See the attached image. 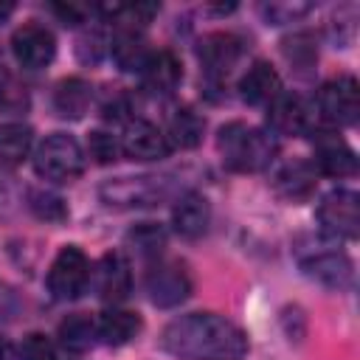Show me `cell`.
Returning <instances> with one entry per match:
<instances>
[{"label":"cell","instance_id":"cell-12","mask_svg":"<svg viewBox=\"0 0 360 360\" xmlns=\"http://www.w3.org/2000/svg\"><path fill=\"white\" fill-rule=\"evenodd\" d=\"M315 172L326 177H352L357 174V158L354 152L332 132H318V149H315Z\"/></svg>","mask_w":360,"mask_h":360},{"label":"cell","instance_id":"cell-14","mask_svg":"<svg viewBox=\"0 0 360 360\" xmlns=\"http://www.w3.org/2000/svg\"><path fill=\"white\" fill-rule=\"evenodd\" d=\"M208 219H211V208H208V200L202 194L186 191L177 197V202L172 208V225L180 236H186V239L202 236L208 228Z\"/></svg>","mask_w":360,"mask_h":360},{"label":"cell","instance_id":"cell-32","mask_svg":"<svg viewBox=\"0 0 360 360\" xmlns=\"http://www.w3.org/2000/svg\"><path fill=\"white\" fill-rule=\"evenodd\" d=\"M20 360H56V352H53V343L45 338V335H28L20 346Z\"/></svg>","mask_w":360,"mask_h":360},{"label":"cell","instance_id":"cell-30","mask_svg":"<svg viewBox=\"0 0 360 360\" xmlns=\"http://www.w3.org/2000/svg\"><path fill=\"white\" fill-rule=\"evenodd\" d=\"M129 242H132L141 253H158V250L163 248V242H166V233H163V228H158V225H152V222H143V225H138V228L129 233Z\"/></svg>","mask_w":360,"mask_h":360},{"label":"cell","instance_id":"cell-13","mask_svg":"<svg viewBox=\"0 0 360 360\" xmlns=\"http://www.w3.org/2000/svg\"><path fill=\"white\" fill-rule=\"evenodd\" d=\"M197 53L208 73H228L242 53V42H239V37H233L228 31H214L200 39Z\"/></svg>","mask_w":360,"mask_h":360},{"label":"cell","instance_id":"cell-19","mask_svg":"<svg viewBox=\"0 0 360 360\" xmlns=\"http://www.w3.org/2000/svg\"><path fill=\"white\" fill-rule=\"evenodd\" d=\"M141 318L129 309H107L96 321V335L110 346H124L141 332Z\"/></svg>","mask_w":360,"mask_h":360},{"label":"cell","instance_id":"cell-16","mask_svg":"<svg viewBox=\"0 0 360 360\" xmlns=\"http://www.w3.org/2000/svg\"><path fill=\"white\" fill-rule=\"evenodd\" d=\"M141 76H143V84H146L152 93L166 96V93H172V90L180 84V79H183V65H180V59H177L172 51H155V53H149V59L143 62Z\"/></svg>","mask_w":360,"mask_h":360},{"label":"cell","instance_id":"cell-22","mask_svg":"<svg viewBox=\"0 0 360 360\" xmlns=\"http://www.w3.org/2000/svg\"><path fill=\"white\" fill-rule=\"evenodd\" d=\"M152 51H146V42L141 37V31H127L118 28L115 39H112V59L118 62L121 70H141L143 62L149 59Z\"/></svg>","mask_w":360,"mask_h":360},{"label":"cell","instance_id":"cell-2","mask_svg":"<svg viewBox=\"0 0 360 360\" xmlns=\"http://www.w3.org/2000/svg\"><path fill=\"white\" fill-rule=\"evenodd\" d=\"M217 149L222 155V163L233 172H262L276 158V141L264 129L248 127L242 121L225 124L217 135Z\"/></svg>","mask_w":360,"mask_h":360},{"label":"cell","instance_id":"cell-35","mask_svg":"<svg viewBox=\"0 0 360 360\" xmlns=\"http://www.w3.org/2000/svg\"><path fill=\"white\" fill-rule=\"evenodd\" d=\"M11 11H14V6H11V3H0V17H8Z\"/></svg>","mask_w":360,"mask_h":360},{"label":"cell","instance_id":"cell-23","mask_svg":"<svg viewBox=\"0 0 360 360\" xmlns=\"http://www.w3.org/2000/svg\"><path fill=\"white\" fill-rule=\"evenodd\" d=\"M90 104V87L82 79H65L56 84L53 107L62 118H82Z\"/></svg>","mask_w":360,"mask_h":360},{"label":"cell","instance_id":"cell-27","mask_svg":"<svg viewBox=\"0 0 360 360\" xmlns=\"http://www.w3.org/2000/svg\"><path fill=\"white\" fill-rule=\"evenodd\" d=\"M28 208H31L39 219H45V222H59V219H65V214H68L62 197H56V194H51V191H31V194H28Z\"/></svg>","mask_w":360,"mask_h":360},{"label":"cell","instance_id":"cell-31","mask_svg":"<svg viewBox=\"0 0 360 360\" xmlns=\"http://www.w3.org/2000/svg\"><path fill=\"white\" fill-rule=\"evenodd\" d=\"M312 6L309 3H270L264 6V17L273 22V25H281V22H295L298 17H304Z\"/></svg>","mask_w":360,"mask_h":360},{"label":"cell","instance_id":"cell-6","mask_svg":"<svg viewBox=\"0 0 360 360\" xmlns=\"http://www.w3.org/2000/svg\"><path fill=\"white\" fill-rule=\"evenodd\" d=\"M318 110L323 121L335 127H349L360 115V87L357 79L343 73L338 79H329L318 93Z\"/></svg>","mask_w":360,"mask_h":360},{"label":"cell","instance_id":"cell-17","mask_svg":"<svg viewBox=\"0 0 360 360\" xmlns=\"http://www.w3.org/2000/svg\"><path fill=\"white\" fill-rule=\"evenodd\" d=\"M307 107L298 96L292 93H278L267 104V124L278 135H298L307 129Z\"/></svg>","mask_w":360,"mask_h":360},{"label":"cell","instance_id":"cell-29","mask_svg":"<svg viewBox=\"0 0 360 360\" xmlns=\"http://www.w3.org/2000/svg\"><path fill=\"white\" fill-rule=\"evenodd\" d=\"M87 149H90V158H96V163H115L121 155V143L110 132H101V129L90 132Z\"/></svg>","mask_w":360,"mask_h":360},{"label":"cell","instance_id":"cell-33","mask_svg":"<svg viewBox=\"0 0 360 360\" xmlns=\"http://www.w3.org/2000/svg\"><path fill=\"white\" fill-rule=\"evenodd\" d=\"M53 11L62 17V22L65 25H79V22H84V17H87V8L84 6H73V3H68V6H53Z\"/></svg>","mask_w":360,"mask_h":360},{"label":"cell","instance_id":"cell-5","mask_svg":"<svg viewBox=\"0 0 360 360\" xmlns=\"http://www.w3.org/2000/svg\"><path fill=\"white\" fill-rule=\"evenodd\" d=\"M87 281H90V262H87V256L76 245H65L56 253V259H53V264L48 270V290H51V295L59 298V301H70V298L84 292Z\"/></svg>","mask_w":360,"mask_h":360},{"label":"cell","instance_id":"cell-20","mask_svg":"<svg viewBox=\"0 0 360 360\" xmlns=\"http://www.w3.org/2000/svg\"><path fill=\"white\" fill-rule=\"evenodd\" d=\"M315 166L312 163H304V160H292L287 166L278 169L276 174V188L278 194H284L287 200H304L312 194L315 188Z\"/></svg>","mask_w":360,"mask_h":360},{"label":"cell","instance_id":"cell-1","mask_svg":"<svg viewBox=\"0 0 360 360\" xmlns=\"http://www.w3.org/2000/svg\"><path fill=\"white\" fill-rule=\"evenodd\" d=\"M160 346L180 360H242L248 354L245 332L214 312H191L172 321Z\"/></svg>","mask_w":360,"mask_h":360},{"label":"cell","instance_id":"cell-7","mask_svg":"<svg viewBox=\"0 0 360 360\" xmlns=\"http://www.w3.org/2000/svg\"><path fill=\"white\" fill-rule=\"evenodd\" d=\"M146 292L155 307H177L191 292V276L180 262H158L146 273Z\"/></svg>","mask_w":360,"mask_h":360},{"label":"cell","instance_id":"cell-15","mask_svg":"<svg viewBox=\"0 0 360 360\" xmlns=\"http://www.w3.org/2000/svg\"><path fill=\"white\" fill-rule=\"evenodd\" d=\"M301 267L312 281H318L329 290H346V287H352V278H354V267H352L349 256H343V253H321V256L307 259Z\"/></svg>","mask_w":360,"mask_h":360},{"label":"cell","instance_id":"cell-24","mask_svg":"<svg viewBox=\"0 0 360 360\" xmlns=\"http://www.w3.org/2000/svg\"><path fill=\"white\" fill-rule=\"evenodd\" d=\"M202 129H205V121H202L194 110L183 107V110H177V112L172 115L166 141H169V146L174 143V146H180V149H194V146L202 141Z\"/></svg>","mask_w":360,"mask_h":360},{"label":"cell","instance_id":"cell-36","mask_svg":"<svg viewBox=\"0 0 360 360\" xmlns=\"http://www.w3.org/2000/svg\"><path fill=\"white\" fill-rule=\"evenodd\" d=\"M6 202H8V191H6V186L0 183V208H3Z\"/></svg>","mask_w":360,"mask_h":360},{"label":"cell","instance_id":"cell-8","mask_svg":"<svg viewBox=\"0 0 360 360\" xmlns=\"http://www.w3.org/2000/svg\"><path fill=\"white\" fill-rule=\"evenodd\" d=\"M11 53H14V59L22 68L39 70V68H45V65L53 62V56H56V39H53V34L45 25L25 22L11 37Z\"/></svg>","mask_w":360,"mask_h":360},{"label":"cell","instance_id":"cell-21","mask_svg":"<svg viewBox=\"0 0 360 360\" xmlns=\"http://www.w3.org/2000/svg\"><path fill=\"white\" fill-rule=\"evenodd\" d=\"M31 141H34L31 127H25L20 121L0 124V166H6V169L20 166L31 152Z\"/></svg>","mask_w":360,"mask_h":360},{"label":"cell","instance_id":"cell-25","mask_svg":"<svg viewBox=\"0 0 360 360\" xmlns=\"http://www.w3.org/2000/svg\"><path fill=\"white\" fill-rule=\"evenodd\" d=\"M93 338H96V323L90 321V315H70L59 323V340L65 349L70 352H84L93 346Z\"/></svg>","mask_w":360,"mask_h":360},{"label":"cell","instance_id":"cell-28","mask_svg":"<svg viewBox=\"0 0 360 360\" xmlns=\"http://www.w3.org/2000/svg\"><path fill=\"white\" fill-rule=\"evenodd\" d=\"M284 56L290 59V65H295L298 70H307L315 65L318 53H315V45H312V37L309 34H295L292 39L284 42Z\"/></svg>","mask_w":360,"mask_h":360},{"label":"cell","instance_id":"cell-4","mask_svg":"<svg viewBox=\"0 0 360 360\" xmlns=\"http://www.w3.org/2000/svg\"><path fill=\"white\" fill-rule=\"evenodd\" d=\"M318 225L332 239H357L360 233V200L349 188L329 191L318 205Z\"/></svg>","mask_w":360,"mask_h":360},{"label":"cell","instance_id":"cell-18","mask_svg":"<svg viewBox=\"0 0 360 360\" xmlns=\"http://www.w3.org/2000/svg\"><path fill=\"white\" fill-rule=\"evenodd\" d=\"M239 93L248 104H270L281 93V79L267 62H256L239 79Z\"/></svg>","mask_w":360,"mask_h":360},{"label":"cell","instance_id":"cell-9","mask_svg":"<svg viewBox=\"0 0 360 360\" xmlns=\"http://www.w3.org/2000/svg\"><path fill=\"white\" fill-rule=\"evenodd\" d=\"M169 141L166 135L152 124V121H143V118H135L124 127V135H121V152L132 160H160L169 155Z\"/></svg>","mask_w":360,"mask_h":360},{"label":"cell","instance_id":"cell-26","mask_svg":"<svg viewBox=\"0 0 360 360\" xmlns=\"http://www.w3.org/2000/svg\"><path fill=\"white\" fill-rule=\"evenodd\" d=\"M28 104H31L28 87L17 79V73H11L8 68H0V112L20 115L28 110Z\"/></svg>","mask_w":360,"mask_h":360},{"label":"cell","instance_id":"cell-10","mask_svg":"<svg viewBox=\"0 0 360 360\" xmlns=\"http://www.w3.org/2000/svg\"><path fill=\"white\" fill-rule=\"evenodd\" d=\"M93 284H96V292L101 301H110V304L124 301L132 290L129 262L121 253H104L93 270Z\"/></svg>","mask_w":360,"mask_h":360},{"label":"cell","instance_id":"cell-11","mask_svg":"<svg viewBox=\"0 0 360 360\" xmlns=\"http://www.w3.org/2000/svg\"><path fill=\"white\" fill-rule=\"evenodd\" d=\"M163 194V177H121L101 188L107 205H155Z\"/></svg>","mask_w":360,"mask_h":360},{"label":"cell","instance_id":"cell-34","mask_svg":"<svg viewBox=\"0 0 360 360\" xmlns=\"http://www.w3.org/2000/svg\"><path fill=\"white\" fill-rule=\"evenodd\" d=\"M0 360H17V352H14L11 340L3 338V335H0Z\"/></svg>","mask_w":360,"mask_h":360},{"label":"cell","instance_id":"cell-3","mask_svg":"<svg viewBox=\"0 0 360 360\" xmlns=\"http://www.w3.org/2000/svg\"><path fill=\"white\" fill-rule=\"evenodd\" d=\"M34 169L39 177L53 183H70L84 172V152L76 138L56 132L45 138L34 152Z\"/></svg>","mask_w":360,"mask_h":360}]
</instances>
